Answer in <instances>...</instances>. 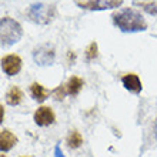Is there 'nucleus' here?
<instances>
[{
  "label": "nucleus",
  "instance_id": "obj_18",
  "mask_svg": "<svg viewBox=\"0 0 157 157\" xmlns=\"http://www.w3.org/2000/svg\"><path fill=\"white\" fill-rule=\"evenodd\" d=\"M21 157H30V156H21Z\"/></svg>",
  "mask_w": 157,
  "mask_h": 157
},
{
  "label": "nucleus",
  "instance_id": "obj_1",
  "mask_svg": "<svg viewBox=\"0 0 157 157\" xmlns=\"http://www.w3.org/2000/svg\"><path fill=\"white\" fill-rule=\"evenodd\" d=\"M112 20L116 27H119L124 33H134V32H144L147 29L144 17L140 12L132 7L119 9L112 14Z\"/></svg>",
  "mask_w": 157,
  "mask_h": 157
},
{
  "label": "nucleus",
  "instance_id": "obj_8",
  "mask_svg": "<svg viewBox=\"0 0 157 157\" xmlns=\"http://www.w3.org/2000/svg\"><path fill=\"white\" fill-rule=\"evenodd\" d=\"M121 83L126 90L132 91L134 94H139L143 90V83H141L140 77L136 75V73H127L121 77Z\"/></svg>",
  "mask_w": 157,
  "mask_h": 157
},
{
  "label": "nucleus",
  "instance_id": "obj_13",
  "mask_svg": "<svg viewBox=\"0 0 157 157\" xmlns=\"http://www.w3.org/2000/svg\"><path fill=\"white\" fill-rule=\"evenodd\" d=\"M66 144H67V147L71 150H76V149H78V147H82V144H83L82 133L77 132V130H71V132L69 133V136L66 137Z\"/></svg>",
  "mask_w": 157,
  "mask_h": 157
},
{
  "label": "nucleus",
  "instance_id": "obj_16",
  "mask_svg": "<svg viewBox=\"0 0 157 157\" xmlns=\"http://www.w3.org/2000/svg\"><path fill=\"white\" fill-rule=\"evenodd\" d=\"M52 94L56 97V100H63L67 96V90H66V84H60L52 91Z\"/></svg>",
  "mask_w": 157,
  "mask_h": 157
},
{
  "label": "nucleus",
  "instance_id": "obj_9",
  "mask_svg": "<svg viewBox=\"0 0 157 157\" xmlns=\"http://www.w3.org/2000/svg\"><path fill=\"white\" fill-rule=\"evenodd\" d=\"M17 141H19L17 136L13 132H10L9 128H3L0 132V149H2L3 153L12 150L17 144Z\"/></svg>",
  "mask_w": 157,
  "mask_h": 157
},
{
  "label": "nucleus",
  "instance_id": "obj_17",
  "mask_svg": "<svg viewBox=\"0 0 157 157\" xmlns=\"http://www.w3.org/2000/svg\"><path fill=\"white\" fill-rule=\"evenodd\" d=\"M0 157H6V156H4V154H2V156H0Z\"/></svg>",
  "mask_w": 157,
  "mask_h": 157
},
{
  "label": "nucleus",
  "instance_id": "obj_6",
  "mask_svg": "<svg viewBox=\"0 0 157 157\" xmlns=\"http://www.w3.org/2000/svg\"><path fill=\"white\" fill-rule=\"evenodd\" d=\"M21 64H23V60L17 54H6L2 57V70L4 75L10 76V77L20 73Z\"/></svg>",
  "mask_w": 157,
  "mask_h": 157
},
{
  "label": "nucleus",
  "instance_id": "obj_10",
  "mask_svg": "<svg viewBox=\"0 0 157 157\" xmlns=\"http://www.w3.org/2000/svg\"><path fill=\"white\" fill-rule=\"evenodd\" d=\"M50 94H52V91H50L49 89H46L40 83H32V84H30V96H32L36 101H39V103L44 101Z\"/></svg>",
  "mask_w": 157,
  "mask_h": 157
},
{
  "label": "nucleus",
  "instance_id": "obj_4",
  "mask_svg": "<svg viewBox=\"0 0 157 157\" xmlns=\"http://www.w3.org/2000/svg\"><path fill=\"white\" fill-rule=\"evenodd\" d=\"M80 9L99 12V10H107V9H117L123 4V0H75Z\"/></svg>",
  "mask_w": 157,
  "mask_h": 157
},
{
  "label": "nucleus",
  "instance_id": "obj_5",
  "mask_svg": "<svg viewBox=\"0 0 157 157\" xmlns=\"http://www.w3.org/2000/svg\"><path fill=\"white\" fill-rule=\"evenodd\" d=\"M32 54H33V60L39 66H49L54 62L56 52H54V47L52 44L44 43V44L36 46L33 52H32Z\"/></svg>",
  "mask_w": 157,
  "mask_h": 157
},
{
  "label": "nucleus",
  "instance_id": "obj_3",
  "mask_svg": "<svg viewBox=\"0 0 157 157\" xmlns=\"http://www.w3.org/2000/svg\"><path fill=\"white\" fill-rule=\"evenodd\" d=\"M27 16L37 25H49L56 16V7L53 4L34 3L27 10Z\"/></svg>",
  "mask_w": 157,
  "mask_h": 157
},
{
  "label": "nucleus",
  "instance_id": "obj_14",
  "mask_svg": "<svg viewBox=\"0 0 157 157\" xmlns=\"http://www.w3.org/2000/svg\"><path fill=\"white\" fill-rule=\"evenodd\" d=\"M134 6H139L141 10L151 16H157V0H134Z\"/></svg>",
  "mask_w": 157,
  "mask_h": 157
},
{
  "label": "nucleus",
  "instance_id": "obj_7",
  "mask_svg": "<svg viewBox=\"0 0 157 157\" xmlns=\"http://www.w3.org/2000/svg\"><path fill=\"white\" fill-rule=\"evenodd\" d=\"M34 123L40 126V127H47L56 121V114H54L53 109L49 106H40V107L34 112L33 114Z\"/></svg>",
  "mask_w": 157,
  "mask_h": 157
},
{
  "label": "nucleus",
  "instance_id": "obj_11",
  "mask_svg": "<svg viewBox=\"0 0 157 157\" xmlns=\"http://www.w3.org/2000/svg\"><path fill=\"white\" fill-rule=\"evenodd\" d=\"M23 101V91L19 86H10L6 91V103L10 106H19Z\"/></svg>",
  "mask_w": 157,
  "mask_h": 157
},
{
  "label": "nucleus",
  "instance_id": "obj_12",
  "mask_svg": "<svg viewBox=\"0 0 157 157\" xmlns=\"http://www.w3.org/2000/svg\"><path fill=\"white\" fill-rule=\"evenodd\" d=\"M83 86H84V80L78 76H71L66 83V90H67V94L70 96H76L82 91Z\"/></svg>",
  "mask_w": 157,
  "mask_h": 157
},
{
  "label": "nucleus",
  "instance_id": "obj_15",
  "mask_svg": "<svg viewBox=\"0 0 157 157\" xmlns=\"http://www.w3.org/2000/svg\"><path fill=\"white\" fill-rule=\"evenodd\" d=\"M97 53H99V46H97L96 41H91L86 49V59L90 62V60H93V59L97 57Z\"/></svg>",
  "mask_w": 157,
  "mask_h": 157
},
{
  "label": "nucleus",
  "instance_id": "obj_2",
  "mask_svg": "<svg viewBox=\"0 0 157 157\" xmlns=\"http://www.w3.org/2000/svg\"><path fill=\"white\" fill-rule=\"evenodd\" d=\"M0 33H2L0 34L2 47H9V46L20 41L21 36H23V27L19 21L6 16L2 17V20H0Z\"/></svg>",
  "mask_w": 157,
  "mask_h": 157
}]
</instances>
